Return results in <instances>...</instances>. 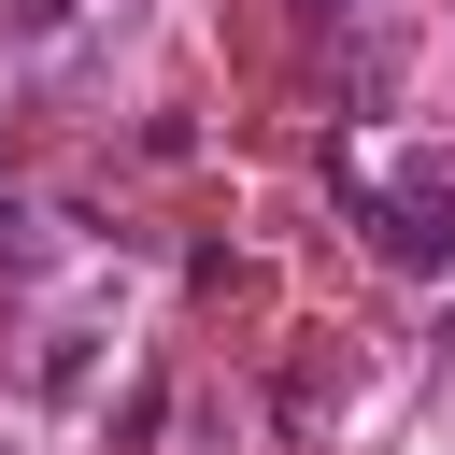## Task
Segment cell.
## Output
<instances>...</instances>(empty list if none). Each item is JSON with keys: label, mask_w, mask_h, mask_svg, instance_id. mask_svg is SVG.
<instances>
[{"label": "cell", "mask_w": 455, "mask_h": 455, "mask_svg": "<svg viewBox=\"0 0 455 455\" xmlns=\"http://www.w3.org/2000/svg\"><path fill=\"white\" fill-rule=\"evenodd\" d=\"M28 256H43V213H28V199H0V270H28Z\"/></svg>", "instance_id": "2"}, {"label": "cell", "mask_w": 455, "mask_h": 455, "mask_svg": "<svg viewBox=\"0 0 455 455\" xmlns=\"http://www.w3.org/2000/svg\"><path fill=\"white\" fill-rule=\"evenodd\" d=\"M0 28H28V43H57V28H71V0H0Z\"/></svg>", "instance_id": "3"}, {"label": "cell", "mask_w": 455, "mask_h": 455, "mask_svg": "<svg viewBox=\"0 0 455 455\" xmlns=\"http://www.w3.org/2000/svg\"><path fill=\"white\" fill-rule=\"evenodd\" d=\"M341 213L370 228V256H398V270H455V171H398V185L341 171Z\"/></svg>", "instance_id": "1"}, {"label": "cell", "mask_w": 455, "mask_h": 455, "mask_svg": "<svg viewBox=\"0 0 455 455\" xmlns=\"http://www.w3.org/2000/svg\"><path fill=\"white\" fill-rule=\"evenodd\" d=\"M327 14H341V0H327Z\"/></svg>", "instance_id": "4"}]
</instances>
